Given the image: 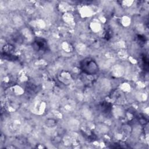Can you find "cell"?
Listing matches in <instances>:
<instances>
[{"label":"cell","instance_id":"2","mask_svg":"<svg viewBox=\"0 0 149 149\" xmlns=\"http://www.w3.org/2000/svg\"><path fill=\"white\" fill-rule=\"evenodd\" d=\"M34 47L37 48L38 51H46L48 49L47 41L41 38H37L34 41Z\"/></svg>","mask_w":149,"mask_h":149},{"label":"cell","instance_id":"1","mask_svg":"<svg viewBox=\"0 0 149 149\" xmlns=\"http://www.w3.org/2000/svg\"><path fill=\"white\" fill-rule=\"evenodd\" d=\"M79 66L81 70L88 75L96 74L99 71L98 64L94 59L90 57H86L81 60Z\"/></svg>","mask_w":149,"mask_h":149}]
</instances>
